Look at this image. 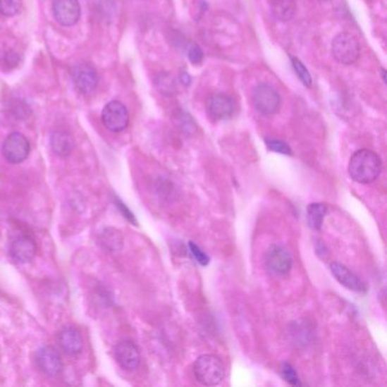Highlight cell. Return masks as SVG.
I'll return each mask as SVG.
<instances>
[{
  "mask_svg": "<svg viewBox=\"0 0 387 387\" xmlns=\"http://www.w3.org/2000/svg\"><path fill=\"white\" fill-rule=\"evenodd\" d=\"M381 161L379 154L368 150L361 149L350 158L349 175L353 180L360 184H369L375 182L381 175Z\"/></svg>",
  "mask_w": 387,
  "mask_h": 387,
  "instance_id": "1",
  "label": "cell"
},
{
  "mask_svg": "<svg viewBox=\"0 0 387 387\" xmlns=\"http://www.w3.org/2000/svg\"><path fill=\"white\" fill-rule=\"evenodd\" d=\"M193 374L200 384L215 386L224 379L225 366L217 355H204L195 361Z\"/></svg>",
  "mask_w": 387,
  "mask_h": 387,
  "instance_id": "2",
  "label": "cell"
},
{
  "mask_svg": "<svg viewBox=\"0 0 387 387\" xmlns=\"http://www.w3.org/2000/svg\"><path fill=\"white\" fill-rule=\"evenodd\" d=\"M332 54L333 57L340 64L351 65L360 56V44L352 35L340 33L333 40Z\"/></svg>",
  "mask_w": 387,
  "mask_h": 387,
  "instance_id": "3",
  "label": "cell"
},
{
  "mask_svg": "<svg viewBox=\"0 0 387 387\" xmlns=\"http://www.w3.org/2000/svg\"><path fill=\"white\" fill-rule=\"evenodd\" d=\"M102 120L105 128L109 131L113 133L124 131L130 122L128 108L117 100L108 102L102 111Z\"/></svg>",
  "mask_w": 387,
  "mask_h": 387,
  "instance_id": "4",
  "label": "cell"
},
{
  "mask_svg": "<svg viewBox=\"0 0 387 387\" xmlns=\"http://www.w3.org/2000/svg\"><path fill=\"white\" fill-rule=\"evenodd\" d=\"M73 85L79 94L83 96H90L98 87V74L96 68L87 63L75 65L70 72Z\"/></svg>",
  "mask_w": 387,
  "mask_h": 387,
  "instance_id": "5",
  "label": "cell"
},
{
  "mask_svg": "<svg viewBox=\"0 0 387 387\" xmlns=\"http://www.w3.org/2000/svg\"><path fill=\"white\" fill-rule=\"evenodd\" d=\"M265 262L268 269L280 276L288 274L293 267V257L282 245H271L266 252Z\"/></svg>",
  "mask_w": 387,
  "mask_h": 387,
  "instance_id": "6",
  "label": "cell"
},
{
  "mask_svg": "<svg viewBox=\"0 0 387 387\" xmlns=\"http://www.w3.org/2000/svg\"><path fill=\"white\" fill-rule=\"evenodd\" d=\"M30 154V142L23 134L14 132L9 134L3 145L4 157L11 164H20L27 159Z\"/></svg>",
  "mask_w": 387,
  "mask_h": 387,
  "instance_id": "7",
  "label": "cell"
},
{
  "mask_svg": "<svg viewBox=\"0 0 387 387\" xmlns=\"http://www.w3.org/2000/svg\"><path fill=\"white\" fill-rule=\"evenodd\" d=\"M254 104L257 111L262 115H273L280 109L281 97L271 85H258L254 92Z\"/></svg>",
  "mask_w": 387,
  "mask_h": 387,
  "instance_id": "8",
  "label": "cell"
},
{
  "mask_svg": "<svg viewBox=\"0 0 387 387\" xmlns=\"http://www.w3.org/2000/svg\"><path fill=\"white\" fill-rule=\"evenodd\" d=\"M209 116L216 121L228 120L235 113L236 105L233 98L224 94L210 96L206 102Z\"/></svg>",
  "mask_w": 387,
  "mask_h": 387,
  "instance_id": "9",
  "label": "cell"
},
{
  "mask_svg": "<svg viewBox=\"0 0 387 387\" xmlns=\"http://www.w3.org/2000/svg\"><path fill=\"white\" fill-rule=\"evenodd\" d=\"M53 12L61 25L73 27L81 16L79 0H54Z\"/></svg>",
  "mask_w": 387,
  "mask_h": 387,
  "instance_id": "10",
  "label": "cell"
},
{
  "mask_svg": "<svg viewBox=\"0 0 387 387\" xmlns=\"http://www.w3.org/2000/svg\"><path fill=\"white\" fill-rule=\"evenodd\" d=\"M113 355L117 364H120L123 369H137L140 364L141 355L137 344L132 340H123L117 344L113 350Z\"/></svg>",
  "mask_w": 387,
  "mask_h": 387,
  "instance_id": "11",
  "label": "cell"
},
{
  "mask_svg": "<svg viewBox=\"0 0 387 387\" xmlns=\"http://www.w3.org/2000/svg\"><path fill=\"white\" fill-rule=\"evenodd\" d=\"M37 254V245L27 235L16 236L9 245V256L18 264H27Z\"/></svg>",
  "mask_w": 387,
  "mask_h": 387,
  "instance_id": "12",
  "label": "cell"
},
{
  "mask_svg": "<svg viewBox=\"0 0 387 387\" xmlns=\"http://www.w3.org/2000/svg\"><path fill=\"white\" fill-rule=\"evenodd\" d=\"M37 364L41 371L49 376H57L61 371V359L59 351L50 345L40 348L37 352Z\"/></svg>",
  "mask_w": 387,
  "mask_h": 387,
  "instance_id": "13",
  "label": "cell"
},
{
  "mask_svg": "<svg viewBox=\"0 0 387 387\" xmlns=\"http://www.w3.org/2000/svg\"><path fill=\"white\" fill-rule=\"evenodd\" d=\"M331 271L340 284L349 288L351 291L364 292L367 290L366 284L362 282L360 277L340 262L331 264Z\"/></svg>",
  "mask_w": 387,
  "mask_h": 387,
  "instance_id": "14",
  "label": "cell"
},
{
  "mask_svg": "<svg viewBox=\"0 0 387 387\" xmlns=\"http://www.w3.org/2000/svg\"><path fill=\"white\" fill-rule=\"evenodd\" d=\"M59 343L67 355H79L83 349L81 333L73 326H66L59 333Z\"/></svg>",
  "mask_w": 387,
  "mask_h": 387,
  "instance_id": "15",
  "label": "cell"
},
{
  "mask_svg": "<svg viewBox=\"0 0 387 387\" xmlns=\"http://www.w3.org/2000/svg\"><path fill=\"white\" fill-rule=\"evenodd\" d=\"M50 145L54 152L61 157H67L70 152H73V139L66 132H54L50 137Z\"/></svg>",
  "mask_w": 387,
  "mask_h": 387,
  "instance_id": "16",
  "label": "cell"
},
{
  "mask_svg": "<svg viewBox=\"0 0 387 387\" xmlns=\"http://www.w3.org/2000/svg\"><path fill=\"white\" fill-rule=\"evenodd\" d=\"M327 207L326 204H309L307 209V219H308L309 226L312 227L314 231H319L323 226L324 219L326 216Z\"/></svg>",
  "mask_w": 387,
  "mask_h": 387,
  "instance_id": "17",
  "label": "cell"
},
{
  "mask_svg": "<svg viewBox=\"0 0 387 387\" xmlns=\"http://www.w3.org/2000/svg\"><path fill=\"white\" fill-rule=\"evenodd\" d=\"M273 13L278 20H290L294 13L293 0H274Z\"/></svg>",
  "mask_w": 387,
  "mask_h": 387,
  "instance_id": "18",
  "label": "cell"
},
{
  "mask_svg": "<svg viewBox=\"0 0 387 387\" xmlns=\"http://www.w3.org/2000/svg\"><path fill=\"white\" fill-rule=\"evenodd\" d=\"M104 238H102V243L109 249V250H120L123 245V238L121 235V232L108 228L106 232H104Z\"/></svg>",
  "mask_w": 387,
  "mask_h": 387,
  "instance_id": "19",
  "label": "cell"
},
{
  "mask_svg": "<svg viewBox=\"0 0 387 387\" xmlns=\"http://www.w3.org/2000/svg\"><path fill=\"white\" fill-rule=\"evenodd\" d=\"M291 61L295 73L299 76V79L302 81L303 85L308 87H312V75L309 73V70H307L306 66L299 59H295V57H291Z\"/></svg>",
  "mask_w": 387,
  "mask_h": 387,
  "instance_id": "20",
  "label": "cell"
},
{
  "mask_svg": "<svg viewBox=\"0 0 387 387\" xmlns=\"http://www.w3.org/2000/svg\"><path fill=\"white\" fill-rule=\"evenodd\" d=\"M22 0H0V14L11 18L20 12Z\"/></svg>",
  "mask_w": 387,
  "mask_h": 387,
  "instance_id": "21",
  "label": "cell"
},
{
  "mask_svg": "<svg viewBox=\"0 0 387 387\" xmlns=\"http://www.w3.org/2000/svg\"><path fill=\"white\" fill-rule=\"evenodd\" d=\"M281 374L284 381L292 386H300L301 381L297 376V370L294 369L293 366L291 364H283L282 369H281Z\"/></svg>",
  "mask_w": 387,
  "mask_h": 387,
  "instance_id": "22",
  "label": "cell"
},
{
  "mask_svg": "<svg viewBox=\"0 0 387 387\" xmlns=\"http://www.w3.org/2000/svg\"><path fill=\"white\" fill-rule=\"evenodd\" d=\"M266 146H267L269 150L277 152V154H288V156H291L292 154L291 148L284 141L268 139V140H266Z\"/></svg>",
  "mask_w": 387,
  "mask_h": 387,
  "instance_id": "23",
  "label": "cell"
},
{
  "mask_svg": "<svg viewBox=\"0 0 387 387\" xmlns=\"http://www.w3.org/2000/svg\"><path fill=\"white\" fill-rule=\"evenodd\" d=\"M190 251L195 257V260L200 264L201 266H207L210 262V258L207 254H204V251L201 250L199 245H195L193 242L189 243Z\"/></svg>",
  "mask_w": 387,
  "mask_h": 387,
  "instance_id": "24",
  "label": "cell"
},
{
  "mask_svg": "<svg viewBox=\"0 0 387 387\" xmlns=\"http://www.w3.org/2000/svg\"><path fill=\"white\" fill-rule=\"evenodd\" d=\"M157 85L163 94H173L175 91L174 83H173V80L171 79L169 75L159 76Z\"/></svg>",
  "mask_w": 387,
  "mask_h": 387,
  "instance_id": "25",
  "label": "cell"
},
{
  "mask_svg": "<svg viewBox=\"0 0 387 387\" xmlns=\"http://www.w3.org/2000/svg\"><path fill=\"white\" fill-rule=\"evenodd\" d=\"M188 57L192 64L198 65L204 59V53L198 44H191L188 49Z\"/></svg>",
  "mask_w": 387,
  "mask_h": 387,
  "instance_id": "26",
  "label": "cell"
},
{
  "mask_svg": "<svg viewBox=\"0 0 387 387\" xmlns=\"http://www.w3.org/2000/svg\"><path fill=\"white\" fill-rule=\"evenodd\" d=\"M115 204H116L117 208L122 211L123 216H124L128 221H131L134 225H137V221H135V217H134L133 214L126 208L125 204H123L122 201L116 199V202H115Z\"/></svg>",
  "mask_w": 387,
  "mask_h": 387,
  "instance_id": "27",
  "label": "cell"
},
{
  "mask_svg": "<svg viewBox=\"0 0 387 387\" xmlns=\"http://www.w3.org/2000/svg\"><path fill=\"white\" fill-rule=\"evenodd\" d=\"M180 80L184 85H189L190 83H191V78H190V75L188 73L180 74Z\"/></svg>",
  "mask_w": 387,
  "mask_h": 387,
  "instance_id": "28",
  "label": "cell"
}]
</instances>
